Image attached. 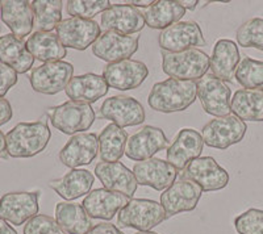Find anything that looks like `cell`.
Masks as SVG:
<instances>
[{"instance_id":"cell-1","label":"cell","mask_w":263,"mask_h":234,"mask_svg":"<svg viewBox=\"0 0 263 234\" xmlns=\"http://www.w3.org/2000/svg\"><path fill=\"white\" fill-rule=\"evenodd\" d=\"M196 98V82L168 78L153 86L147 96V104L161 113H174L190 108Z\"/></svg>"},{"instance_id":"cell-2","label":"cell","mask_w":263,"mask_h":234,"mask_svg":"<svg viewBox=\"0 0 263 234\" xmlns=\"http://www.w3.org/2000/svg\"><path fill=\"white\" fill-rule=\"evenodd\" d=\"M50 138L46 120L18 123L6 134L7 154L11 158H32L45 150Z\"/></svg>"},{"instance_id":"cell-3","label":"cell","mask_w":263,"mask_h":234,"mask_svg":"<svg viewBox=\"0 0 263 234\" xmlns=\"http://www.w3.org/2000/svg\"><path fill=\"white\" fill-rule=\"evenodd\" d=\"M211 57L200 49H189L179 53H162V70L166 75L180 81L203 78L210 70Z\"/></svg>"},{"instance_id":"cell-4","label":"cell","mask_w":263,"mask_h":234,"mask_svg":"<svg viewBox=\"0 0 263 234\" xmlns=\"http://www.w3.org/2000/svg\"><path fill=\"white\" fill-rule=\"evenodd\" d=\"M167 220L161 203L150 199H132L119 212V228H133L138 231H150Z\"/></svg>"},{"instance_id":"cell-5","label":"cell","mask_w":263,"mask_h":234,"mask_svg":"<svg viewBox=\"0 0 263 234\" xmlns=\"http://www.w3.org/2000/svg\"><path fill=\"white\" fill-rule=\"evenodd\" d=\"M48 114L51 125L67 135L84 133L92 126L96 119L95 111L90 104L71 100L49 108Z\"/></svg>"},{"instance_id":"cell-6","label":"cell","mask_w":263,"mask_h":234,"mask_svg":"<svg viewBox=\"0 0 263 234\" xmlns=\"http://www.w3.org/2000/svg\"><path fill=\"white\" fill-rule=\"evenodd\" d=\"M246 130L248 125L245 121L239 120L234 114H229L217 117L205 124L201 129V137L206 146L218 150H227L230 146L242 141Z\"/></svg>"},{"instance_id":"cell-7","label":"cell","mask_w":263,"mask_h":234,"mask_svg":"<svg viewBox=\"0 0 263 234\" xmlns=\"http://www.w3.org/2000/svg\"><path fill=\"white\" fill-rule=\"evenodd\" d=\"M182 179L191 180L203 192H215L229 184V174L213 157H199L180 172Z\"/></svg>"},{"instance_id":"cell-8","label":"cell","mask_w":263,"mask_h":234,"mask_svg":"<svg viewBox=\"0 0 263 234\" xmlns=\"http://www.w3.org/2000/svg\"><path fill=\"white\" fill-rule=\"evenodd\" d=\"M74 75V66L66 61L42 63L30 72L29 82L36 92L44 95H57L65 91Z\"/></svg>"},{"instance_id":"cell-9","label":"cell","mask_w":263,"mask_h":234,"mask_svg":"<svg viewBox=\"0 0 263 234\" xmlns=\"http://www.w3.org/2000/svg\"><path fill=\"white\" fill-rule=\"evenodd\" d=\"M197 99L205 113L215 117L229 116L232 91L227 83L216 78L213 74H205L203 78L196 81Z\"/></svg>"},{"instance_id":"cell-10","label":"cell","mask_w":263,"mask_h":234,"mask_svg":"<svg viewBox=\"0 0 263 234\" xmlns=\"http://www.w3.org/2000/svg\"><path fill=\"white\" fill-rule=\"evenodd\" d=\"M158 44L163 51L179 53V51L197 49L205 46L206 41L203 30L196 21H179L161 32Z\"/></svg>"},{"instance_id":"cell-11","label":"cell","mask_w":263,"mask_h":234,"mask_svg":"<svg viewBox=\"0 0 263 234\" xmlns=\"http://www.w3.org/2000/svg\"><path fill=\"white\" fill-rule=\"evenodd\" d=\"M99 116L111 120L120 128L140 125L146 119L144 105L133 96L117 95L105 99L99 109Z\"/></svg>"},{"instance_id":"cell-12","label":"cell","mask_w":263,"mask_h":234,"mask_svg":"<svg viewBox=\"0 0 263 234\" xmlns=\"http://www.w3.org/2000/svg\"><path fill=\"white\" fill-rule=\"evenodd\" d=\"M203 189L191 180H175L167 189L161 193V204L164 208L166 216L173 217L177 215L191 212L199 204Z\"/></svg>"},{"instance_id":"cell-13","label":"cell","mask_w":263,"mask_h":234,"mask_svg":"<svg viewBox=\"0 0 263 234\" xmlns=\"http://www.w3.org/2000/svg\"><path fill=\"white\" fill-rule=\"evenodd\" d=\"M147 76V66L137 60L108 63L103 70V78L107 82L108 87L119 91L136 90L146 81Z\"/></svg>"},{"instance_id":"cell-14","label":"cell","mask_w":263,"mask_h":234,"mask_svg":"<svg viewBox=\"0 0 263 234\" xmlns=\"http://www.w3.org/2000/svg\"><path fill=\"white\" fill-rule=\"evenodd\" d=\"M55 30H57L58 40L66 49H75L81 51L93 45L102 34L100 25L95 20H84L77 17L62 20Z\"/></svg>"},{"instance_id":"cell-15","label":"cell","mask_w":263,"mask_h":234,"mask_svg":"<svg viewBox=\"0 0 263 234\" xmlns=\"http://www.w3.org/2000/svg\"><path fill=\"white\" fill-rule=\"evenodd\" d=\"M140 37L125 36L111 30H105L100 34L92 45V53L99 60L108 63L130 60V57L138 50Z\"/></svg>"},{"instance_id":"cell-16","label":"cell","mask_w":263,"mask_h":234,"mask_svg":"<svg viewBox=\"0 0 263 234\" xmlns=\"http://www.w3.org/2000/svg\"><path fill=\"white\" fill-rule=\"evenodd\" d=\"M40 192H8L0 198V217L20 226L39 215Z\"/></svg>"},{"instance_id":"cell-17","label":"cell","mask_w":263,"mask_h":234,"mask_svg":"<svg viewBox=\"0 0 263 234\" xmlns=\"http://www.w3.org/2000/svg\"><path fill=\"white\" fill-rule=\"evenodd\" d=\"M167 145L168 140L161 128L146 125L129 137L125 155L132 161L142 162L164 150Z\"/></svg>"},{"instance_id":"cell-18","label":"cell","mask_w":263,"mask_h":234,"mask_svg":"<svg viewBox=\"0 0 263 234\" xmlns=\"http://www.w3.org/2000/svg\"><path fill=\"white\" fill-rule=\"evenodd\" d=\"M133 174L140 186L152 187L156 191H164L177 180L179 171L161 158H150L133 166Z\"/></svg>"},{"instance_id":"cell-19","label":"cell","mask_w":263,"mask_h":234,"mask_svg":"<svg viewBox=\"0 0 263 234\" xmlns=\"http://www.w3.org/2000/svg\"><path fill=\"white\" fill-rule=\"evenodd\" d=\"M100 25L105 30L132 36L145 28V18L138 8L130 4H114L102 13Z\"/></svg>"},{"instance_id":"cell-20","label":"cell","mask_w":263,"mask_h":234,"mask_svg":"<svg viewBox=\"0 0 263 234\" xmlns=\"http://www.w3.org/2000/svg\"><path fill=\"white\" fill-rule=\"evenodd\" d=\"M99 153V137L95 133H79L70 138L60 151V161L66 167L78 168L91 165Z\"/></svg>"},{"instance_id":"cell-21","label":"cell","mask_w":263,"mask_h":234,"mask_svg":"<svg viewBox=\"0 0 263 234\" xmlns=\"http://www.w3.org/2000/svg\"><path fill=\"white\" fill-rule=\"evenodd\" d=\"M204 141L201 133L191 128L179 130L173 144L167 147V162L182 172L190 162L199 158L203 151Z\"/></svg>"},{"instance_id":"cell-22","label":"cell","mask_w":263,"mask_h":234,"mask_svg":"<svg viewBox=\"0 0 263 234\" xmlns=\"http://www.w3.org/2000/svg\"><path fill=\"white\" fill-rule=\"evenodd\" d=\"M95 175L104 188L119 192L126 198H133L138 183L135 174L121 162H100L95 167Z\"/></svg>"},{"instance_id":"cell-23","label":"cell","mask_w":263,"mask_h":234,"mask_svg":"<svg viewBox=\"0 0 263 234\" xmlns=\"http://www.w3.org/2000/svg\"><path fill=\"white\" fill-rule=\"evenodd\" d=\"M129 198L107 188H96L83 199V208L91 219L111 221L128 204Z\"/></svg>"},{"instance_id":"cell-24","label":"cell","mask_w":263,"mask_h":234,"mask_svg":"<svg viewBox=\"0 0 263 234\" xmlns=\"http://www.w3.org/2000/svg\"><path fill=\"white\" fill-rule=\"evenodd\" d=\"M0 18L13 36L24 40L34 27L32 3L27 0H4L0 4Z\"/></svg>"},{"instance_id":"cell-25","label":"cell","mask_w":263,"mask_h":234,"mask_svg":"<svg viewBox=\"0 0 263 234\" xmlns=\"http://www.w3.org/2000/svg\"><path fill=\"white\" fill-rule=\"evenodd\" d=\"M108 90L109 87L103 75L87 72L83 75L72 76L65 91L71 102L91 105L99 99L104 98L108 93Z\"/></svg>"},{"instance_id":"cell-26","label":"cell","mask_w":263,"mask_h":234,"mask_svg":"<svg viewBox=\"0 0 263 234\" xmlns=\"http://www.w3.org/2000/svg\"><path fill=\"white\" fill-rule=\"evenodd\" d=\"M241 62L238 45L232 40H218L213 48L210 69L216 78L222 82H234L236 70Z\"/></svg>"},{"instance_id":"cell-27","label":"cell","mask_w":263,"mask_h":234,"mask_svg":"<svg viewBox=\"0 0 263 234\" xmlns=\"http://www.w3.org/2000/svg\"><path fill=\"white\" fill-rule=\"evenodd\" d=\"M93 182L95 177L91 171L84 168H72L71 171L65 174L60 179L50 180L49 187L65 200H75L88 195Z\"/></svg>"},{"instance_id":"cell-28","label":"cell","mask_w":263,"mask_h":234,"mask_svg":"<svg viewBox=\"0 0 263 234\" xmlns=\"http://www.w3.org/2000/svg\"><path fill=\"white\" fill-rule=\"evenodd\" d=\"M0 62L17 74H25L33 67L34 58L28 50L27 41L8 33L0 36Z\"/></svg>"},{"instance_id":"cell-29","label":"cell","mask_w":263,"mask_h":234,"mask_svg":"<svg viewBox=\"0 0 263 234\" xmlns=\"http://www.w3.org/2000/svg\"><path fill=\"white\" fill-rule=\"evenodd\" d=\"M27 48L40 62H58L67 55V49L51 32H34L27 40Z\"/></svg>"},{"instance_id":"cell-30","label":"cell","mask_w":263,"mask_h":234,"mask_svg":"<svg viewBox=\"0 0 263 234\" xmlns=\"http://www.w3.org/2000/svg\"><path fill=\"white\" fill-rule=\"evenodd\" d=\"M55 221L67 234H87L93 226L83 205L66 201L55 205Z\"/></svg>"},{"instance_id":"cell-31","label":"cell","mask_w":263,"mask_h":234,"mask_svg":"<svg viewBox=\"0 0 263 234\" xmlns=\"http://www.w3.org/2000/svg\"><path fill=\"white\" fill-rule=\"evenodd\" d=\"M129 135L124 128L111 123L103 128L99 134V155L103 162H120L125 154Z\"/></svg>"},{"instance_id":"cell-32","label":"cell","mask_w":263,"mask_h":234,"mask_svg":"<svg viewBox=\"0 0 263 234\" xmlns=\"http://www.w3.org/2000/svg\"><path fill=\"white\" fill-rule=\"evenodd\" d=\"M145 24L152 29H166L177 24L185 15V9L178 0H157L142 12Z\"/></svg>"},{"instance_id":"cell-33","label":"cell","mask_w":263,"mask_h":234,"mask_svg":"<svg viewBox=\"0 0 263 234\" xmlns=\"http://www.w3.org/2000/svg\"><path fill=\"white\" fill-rule=\"evenodd\" d=\"M230 109L239 120L263 121V91L237 90L230 102Z\"/></svg>"},{"instance_id":"cell-34","label":"cell","mask_w":263,"mask_h":234,"mask_svg":"<svg viewBox=\"0 0 263 234\" xmlns=\"http://www.w3.org/2000/svg\"><path fill=\"white\" fill-rule=\"evenodd\" d=\"M63 2L61 0H34L32 2L34 28L37 32H51L62 21Z\"/></svg>"},{"instance_id":"cell-35","label":"cell","mask_w":263,"mask_h":234,"mask_svg":"<svg viewBox=\"0 0 263 234\" xmlns=\"http://www.w3.org/2000/svg\"><path fill=\"white\" fill-rule=\"evenodd\" d=\"M234 79L245 90L263 91V61L243 57L237 67Z\"/></svg>"},{"instance_id":"cell-36","label":"cell","mask_w":263,"mask_h":234,"mask_svg":"<svg viewBox=\"0 0 263 234\" xmlns=\"http://www.w3.org/2000/svg\"><path fill=\"white\" fill-rule=\"evenodd\" d=\"M236 38L242 48H254L263 51V18H250L239 25Z\"/></svg>"},{"instance_id":"cell-37","label":"cell","mask_w":263,"mask_h":234,"mask_svg":"<svg viewBox=\"0 0 263 234\" xmlns=\"http://www.w3.org/2000/svg\"><path fill=\"white\" fill-rule=\"evenodd\" d=\"M111 7L109 0H69L66 9L71 17L92 20L96 15L103 13Z\"/></svg>"},{"instance_id":"cell-38","label":"cell","mask_w":263,"mask_h":234,"mask_svg":"<svg viewBox=\"0 0 263 234\" xmlns=\"http://www.w3.org/2000/svg\"><path fill=\"white\" fill-rule=\"evenodd\" d=\"M234 228L238 234H263V210L251 208L238 215Z\"/></svg>"},{"instance_id":"cell-39","label":"cell","mask_w":263,"mask_h":234,"mask_svg":"<svg viewBox=\"0 0 263 234\" xmlns=\"http://www.w3.org/2000/svg\"><path fill=\"white\" fill-rule=\"evenodd\" d=\"M24 234H67L55 221L46 215H37L24 225Z\"/></svg>"},{"instance_id":"cell-40","label":"cell","mask_w":263,"mask_h":234,"mask_svg":"<svg viewBox=\"0 0 263 234\" xmlns=\"http://www.w3.org/2000/svg\"><path fill=\"white\" fill-rule=\"evenodd\" d=\"M16 83H17V72L0 62V98L6 96Z\"/></svg>"},{"instance_id":"cell-41","label":"cell","mask_w":263,"mask_h":234,"mask_svg":"<svg viewBox=\"0 0 263 234\" xmlns=\"http://www.w3.org/2000/svg\"><path fill=\"white\" fill-rule=\"evenodd\" d=\"M87 234H124L120 230L119 226L114 225L111 222H99L92 226L90 231Z\"/></svg>"},{"instance_id":"cell-42","label":"cell","mask_w":263,"mask_h":234,"mask_svg":"<svg viewBox=\"0 0 263 234\" xmlns=\"http://www.w3.org/2000/svg\"><path fill=\"white\" fill-rule=\"evenodd\" d=\"M13 116V109L11 103L4 98H0V126L8 123Z\"/></svg>"},{"instance_id":"cell-43","label":"cell","mask_w":263,"mask_h":234,"mask_svg":"<svg viewBox=\"0 0 263 234\" xmlns=\"http://www.w3.org/2000/svg\"><path fill=\"white\" fill-rule=\"evenodd\" d=\"M154 3V0H133V2H125V4H130L135 8H149L152 4Z\"/></svg>"},{"instance_id":"cell-44","label":"cell","mask_w":263,"mask_h":234,"mask_svg":"<svg viewBox=\"0 0 263 234\" xmlns=\"http://www.w3.org/2000/svg\"><path fill=\"white\" fill-rule=\"evenodd\" d=\"M0 234H17L16 229H13V226H11L6 220H3L0 217Z\"/></svg>"},{"instance_id":"cell-45","label":"cell","mask_w":263,"mask_h":234,"mask_svg":"<svg viewBox=\"0 0 263 234\" xmlns=\"http://www.w3.org/2000/svg\"><path fill=\"white\" fill-rule=\"evenodd\" d=\"M0 158H3V159L9 158L8 154H7L6 135L3 134V132H2V130H0Z\"/></svg>"},{"instance_id":"cell-46","label":"cell","mask_w":263,"mask_h":234,"mask_svg":"<svg viewBox=\"0 0 263 234\" xmlns=\"http://www.w3.org/2000/svg\"><path fill=\"white\" fill-rule=\"evenodd\" d=\"M178 3L183 7L184 9H190V11H194L197 7L199 2L197 0H192V2H185V0H178Z\"/></svg>"},{"instance_id":"cell-47","label":"cell","mask_w":263,"mask_h":234,"mask_svg":"<svg viewBox=\"0 0 263 234\" xmlns=\"http://www.w3.org/2000/svg\"><path fill=\"white\" fill-rule=\"evenodd\" d=\"M136 234H158V233H156V231H138V233H136Z\"/></svg>"},{"instance_id":"cell-48","label":"cell","mask_w":263,"mask_h":234,"mask_svg":"<svg viewBox=\"0 0 263 234\" xmlns=\"http://www.w3.org/2000/svg\"><path fill=\"white\" fill-rule=\"evenodd\" d=\"M0 32H2V27H0Z\"/></svg>"},{"instance_id":"cell-49","label":"cell","mask_w":263,"mask_h":234,"mask_svg":"<svg viewBox=\"0 0 263 234\" xmlns=\"http://www.w3.org/2000/svg\"><path fill=\"white\" fill-rule=\"evenodd\" d=\"M0 4H2V2H0Z\"/></svg>"}]
</instances>
